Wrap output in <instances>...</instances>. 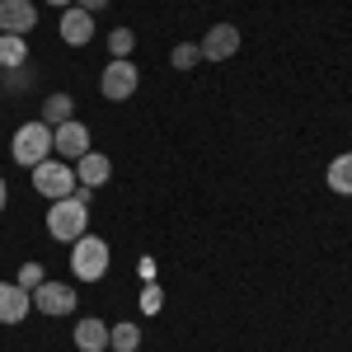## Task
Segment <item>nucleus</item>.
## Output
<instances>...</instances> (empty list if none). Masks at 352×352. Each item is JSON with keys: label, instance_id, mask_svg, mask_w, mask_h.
Masks as SVG:
<instances>
[{"label": "nucleus", "instance_id": "obj_17", "mask_svg": "<svg viewBox=\"0 0 352 352\" xmlns=\"http://www.w3.org/2000/svg\"><path fill=\"white\" fill-rule=\"evenodd\" d=\"M109 348H113V352H136V348H141V329H136L132 320L113 324V329H109Z\"/></svg>", "mask_w": 352, "mask_h": 352}, {"label": "nucleus", "instance_id": "obj_22", "mask_svg": "<svg viewBox=\"0 0 352 352\" xmlns=\"http://www.w3.org/2000/svg\"><path fill=\"white\" fill-rule=\"evenodd\" d=\"M136 272H141L146 282H155V258H141V263H136Z\"/></svg>", "mask_w": 352, "mask_h": 352}, {"label": "nucleus", "instance_id": "obj_2", "mask_svg": "<svg viewBox=\"0 0 352 352\" xmlns=\"http://www.w3.org/2000/svg\"><path fill=\"white\" fill-rule=\"evenodd\" d=\"M47 235L61 244H76L80 235H89V207L76 202V197H61L47 207Z\"/></svg>", "mask_w": 352, "mask_h": 352}, {"label": "nucleus", "instance_id": "obj_11", "mask_svg": "<svg viewBox=\"0 0 352 352\" xmlns=\"http://www.w3.org/2000/svg\"><path fill=\"white\" fill-rule=\"evenodd\" d=\"M28 310H33V296H28L19 282H0V324H24Z\"/></svg>", "mask_w": 352, "mask_h": 352}, {"label": "nucleus", "instance_id": "obj_12", "mask_svg": "<svg viewBox=\"0 0 352 352\" xmlns=\"http://www.w3.org/2000/svg\"><path fill=\"white\" fill-rule=\"evenodd\" d=\"M76 179H80L85 188H104V184L113 179V160H109V155H99V151H89V155L76 160Z\"/></svg>", "mask_w": 352, "mask_h": 352}, {"label": "nucleus", "instance_id": "obj_4", "mask_svg": "<svg viewBox=\"0 0 352 352\" xmlns=\"http://www.w3.org/2000/svg\"><path fill=\"white\" fill-rule=\"evenodd\" d=\"M109 263H113V254L99 235H80V240L71 244V272H76V282H99L109 272Z\"/></svg>", "mask_w": 352, "mask_h": 352}, {"label": "nucleus", "instance_id": "obj_25", "mask_svg": "<svg viewBox=\"0 0 352 352\" xmlns=\"http://www.w3.org/2000/svg\"><path fill=\"white\" fill-rule=\"evenodd\" d=\"M47 5H56V10H66V5H76V0H47Z\"/></svg>", "mask_w": 352, "mask_h": 352}, {"label": "nucleus", "instance_id": "obj_5", "mask_svg": "<svg viewBox=\"0 0 352 352\" xmlns=\"http://www.w3.org/2000/svg\"><path fill=\"white\" fill-rule=\"evenodd\" d=\"M141 76H136L132 56H109V66H104V76H99V94L109 99V104H122V99H132Z\"/></svg>", "mask_w": 352, "mask_h": 352}, {"label": "nucleus", "instance_id": "obj_7", "mask_svg": "<svg viewBox=\"0 0 352 352\" xmlns=\"http://www.w3.org/2000/svg\"><path fill=\"white\" fill-rule=\"evenodd\" d=\"M76 300H80V292H76L71 282H43V287L33 292V305H38V315H52V320L71 315V310H76Z\"/></svg>", "mask_w": 352, "mask_h": 352}, {"label": "nucleus", "instance_id": "obj_10", "mask_svg": "<svg viewBox=\"0 0 352 352\" xmlns=\"http://www.w3.org/2000/svg\"><path fill=\"white\" fill-rule=\"evenodd\" d=\"M61 43H71V47L94 43V14L80 10V5H66L61 10Z\"/></svg>", "mask_w": 352, "mask_h": 352}, {"label": "nucleus", "instance_id": "obj_3", "mask_svg": "<svg viewBox=\"0 0 352 352\" xmlns=\"http://www.w3.org/2000/svg\"><path fill=\"white\" fill-rule=\"evenodd\" d=\"M76 164H66V160H43V164H33V192H43L47 202H61V197H76Z\"/></svg>", "mask_w": 352, "mask_h": 352}, {"label": "nucleus", "instance_id": "obj_18", "mask_svg": "<svg viewBox=\"0 0 352 352\" xmlns=\"http://www.w3.org/2000/svg\"><path fill=\"white\" fill-rule=\"evenodd\" d=\"M197 61H202V47H197V43H179V47L169 52V66H174V71H192Z\"/></svg>", "mask_w": 352, "mask_h": 352}, {"label": "nucleus", "instance_id": "obj_19", "mask_svg": "<svg viewBox=\"0 0 352 352\" xmlns=\"http://www.w3.org/2000/svg\"><path fill=\"white\" fill-rule=\"evenodd\" d=\"M132 47H136L132 28H113L109 33V56H132Z\"/></svg>", "mask_w": 352, "mask_h": 352}, {"label": "nucleus", "instance_id": "obj_21", "mask_svg": "<svg viewBox=\"0 0 352 352\" xmlns=\"http://www.w3.org/2000/svg\"><path fill=\"white\" fill-rule=\"evenodd\" d=\"M141 310H146V315H160V310H164V292L155 287V282L141 287Z\"/></svg>", "mask_w": 352, "mask_h": 352}, {"label": "nucleus", "instance_id": "obj_20", "mask_svg": "<svg viewBox=\"0 0 352 352\" xmlns=\"http://www.w3.org/2000/svg\"><path fill=\"white\" fill-rule=\"evenodd\" d=\"M14 282H19V287H24L28 296H33V292H38V287H43V282H47V272H43V263H24V268H19V277H14Z\"/></svg>", "mask_w": 352, "mask_h": 352}, {"label": "nucleus", "instance_id": "obj_23", "mask_svg": "<svg viewBox=\"0 0 352 352\" xmlns=\"http://www.w3.org/2000/svg\"><path fill=\"white\" fill-rule=\"evenodd\" d=\"M76 5H80V10H89V14H94V10H104V5H113V0H76Z\"/></svg>", "mask_w": 352, "mask_h": 352}, {"label": "nucleus", "instance_id": "obj_8", "mask_svg": "<svg viewBox=\"0 0 352 352\" xmlns=\"http://www.w3.org/2000/svg\"><path fill=\"white\" fill-rule=\"evenodd\" d=\"M197 47H202V56H207V61L226 66L230 56L240 52V28H235V24H212V28H207V38H202Z\"/></svg>", "mask_w": 352, "mask_h": 352}, {"label": "nucleus", "instance_id": "obj_15", "mask_svg": "<svg viewBox=\"0 0 352 352\" xmlns=\"http://www.w3.org/2000/svg\"><path fill=\"white\" fill-rule=\"evenodd\" d=\"M19 66H28V38L0 33V71H19Z\"/></svg>", "mask_w": 352, "mask_h": 352}, {"label": "nucleus", "instance_id": "obj_14", "mask_svg": "<svg viewBox=\"0 0 352 352\" xmlns=\"http://www.w3.org/2000/svg\"><path fill=\"white\" fill-rule=\"evenodd\" d=\"M76 118V99L66 94V89H52L47 99H43V122L47 127H61V122H71Z\"/></svg>", "mask_w": 352, "mask_h": 352}, {"label": "nucleus", "instance_id": "obj_24", "mask_svg": "<svg viewBox=\"0 0 352 352\" xmlns=\"http://www.w3.org/2000/svg\"><path fill=\"white\" fill-rule=\"evenodd\" d=\"M5 202H10V184L0 179V212H5Z\"/></svg>", "mask_w": 352, "mask_h": 352}, {"label": "nucleus", "instance_id": "obj_9", "mask_svg": "<svg viewBox=\"0 0 352 352\" xmlns=\"http://www.w3.org/2000/svg\"><path fill=\"white\" fill-rule=\"evenodd\" d=\"M28 28H38V5L33 0H0V33L28 38Z\"/></svg>", "mask_w": 352, "mask_h": 352}, {"label": "nucleus", "instance_id": "obj_26", "mask_svg": "<svg viewBox=\"0 0 352 352\" xmlns=\"http://www.w3.org/2000/svg\"><path fill=\"white\" fill-rule=\"evenodd\" d=\"M104 352H113V348H104Z\"/></svg>", "mask_w": 352, "mask_h": 352}, {"label": "nucleus", "instance_id": "obj_16", "mask_svg": "<svg viewBox=\"0 0 352 352\" xmlns=\"http://www.w3.org/2000/svg\"><path fill=\"white\" fill-rule=\"evenodd\" d=\"M324 184L338 192V197H352V151H343V155L324 169Z\"/></svg>", "mask_w": 352, "mask_h": 352}, {"label": "nucleus", "instance_id": "obj_1", "mask_svg": "<svg viewBox=\"0 0 352 352\" xmlns=\"http://www.w3.org/2000/svg\"><path fill=\"white\" fill-rule=\"evenodd\" d=\"M10 155H14V164H24V169L52 160V127H47L43 118L24 122V127L14 132V141H10Z\"/></svg>", "mask_w": 352, "mask_h": 352}, {"label": "nucleus", "instance_id": "obj_13", "mask_svg": "<svg viewBox=\"0 0 352 352\" xmlns=\"http://www.w3.org/2000/svg\"><path fill=\"white\" fill-rule=\"evenodd\" d=\"M76 348H80V352H104V348H109V324L94 320V315L76 320Z\"/></svg>", "mask_w": 352, "mask_h": 352}, {"label": "nucleus", "instance_id": "obj_6", "mask_svg": "<svg viewBox=\"0 0 352 352\" xmlns=\"http://www.w3.org/2000/svg\"><path fill=\"white\" fill-rule=\"evenodd\" d=\"M94 151V136H89V127H85L80 118H71V122H61V127H52V155L66 164H76L80 155H89Z\"/></svg>", "mask_w": 352, "mask_h": 352}]
</instances>
